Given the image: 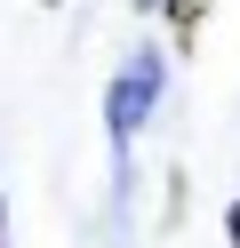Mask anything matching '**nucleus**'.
Wrapping results in <instances>:
<instances>
[{
  "instance_id": "1",
  "label": "nucleus",
  "mask_w": 240,
  "mask_h": 248,
  "mask_svg": "<svg viewBox=\"0 0 240 248\" xmlns=\"http://www.w3.org/2000/svg\"><path fill=\"white\" fill-rule=\"evenodd\" d=\"M160 104V56H128V72L112 80V96H104V120H112V136H136L144 128V112Z\"/></svg>"
},
{
  "instance_id": "2",
  "label": "nucleus",
  "mask_w": 240,
  "mask_h": 248,
  "mask_svg": "<svg viewBox=\"0 0 240 248\" xmlns=\"http://www.w3.org/2000/svg\"><path fill=\"white\" fill-rule=\"evenodd\" d=\"M200 16H208V0H168V24H176V40H192V32H200Z\"/></svg>"
},
{
  "instance_id": "3",
  "label": "nucleus",
  "mask_w": 240,
  "mask_h": 248,
  "mask_svg": "<svg viewBox=\"0 0 240 248\" xmlns=\"http://www.w3.org/2000/svg\"><path fill=\"white\" fill-rule=\"evenodd\" d=\"M224 232H232V248H240V200H232V216H224Z\"/></svg>"
},
{
  "instance_id": "4",
  "label": "nucleus",
  "mask_w": 240,
  "mask_h": 248,
  "mask_svg": "<svg viewBox=\"0 0 240 248\" xmlns=\"http://www.w3.org/2000/svg\"><path fill=\"white\" fill-rule=\"evenodd\" d=\"M0 248H8V200H0Z\"/></svg>"
}]
</instances>
